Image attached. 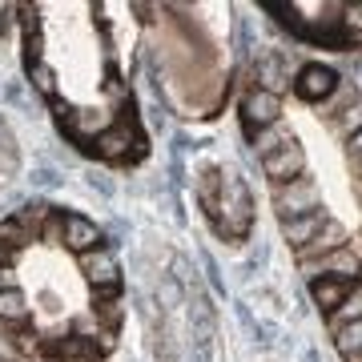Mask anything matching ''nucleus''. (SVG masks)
I'll use <instances>...</instances> for the list:
<instances>
[{
    "label": "nucleus",
    "mask_w": 362,
    "mask_h": 362,
    "mask_svg": "<svg viewBox=\"0 0 362 362\" xmlns=\"http://www.w3.org/2000/svg\"><path fill=\"white\" fill-rule=\"evenodd\" d=\"M233 109L338 362H362V89L310 52L262 45Z\"/></svg>",
    "instance_id": "nucleus-1"
},
{
    "label": "nucleus",
    "mask_w": 362,
    "mask_h": 362,
    "mask_svg": "<svg viewBox=\"0 0 362 362\" xmlns=\"http://www.w3.org/2000/svg\"><path fill=\"white\" fill-rule=\"evenodd\" d=\"M125 266L77 206L25 202L0 218V346L21 362H109L125 334Z\"/></svg>",
    "instance_id": "nucleus-2"
},
{
    "label": "nucleus",
    "mask_w": 362,
    "mask_h": 362,
    "mask_svg": "<svg viewBox=\"0 0 362 362\" xmlns=\"http://www.w3.org/2000/svg\"><path fill=\"white\" fill-rule=\"evenodd\" d=\"M21 69L69 149L105 169H137L153 137L133 89V4H16Z\"/></svg>",
    "instance_id": "nucleus-3"
},
{
    "label": "nucleus",
    "mask_w": 362,
    "mask_h": 362,
    "mask_svg": "<svg viewBox=\"0 0 362 362\" xmlns=\"http://www.w3.org/2000/svg\"><path fill=\"white\" fill-rule=\"evenodd\" d=\"M157 97L177 121L209 125L238 89L230 4H133Z\"/></svg>",
    "instance_id": "nucleus-4"
},
{
    "label": "nucleus",
    "mask_w": 362,
    "mask_h": 362,
    "mask_svg": "<svg viewBox=\"0 0 362 362\" xmlns=\"http://www.w3.org/2000/svg\"><path fill=\"white\" fill-rule=\"evenodd\" d=\"M145 342L153 362H221V326L194 258L157 242L137 274Z\"/></svg>",
    "instance_id": "nucleus-5"
},
{
    "label": "nucleus",
    "mask_w": 362,
    "mask_h": 362,
    "mask_svg": "<svg viewBox=\"0 0 362 362\" xmlns=\"http://www.w3.org/2000/svg\"><path fill=\"white\" fill-rule=\"evenodd\" d=\"M194 202L202 221L209 226V233L218 238L221 246L242 250L254 238L258 226V197L254 185L242 173L238 161L230 157H206L194 169Z\"/></svg>",
    "instance_id": "nucleus-6"
},
{
    "label": "nucleus",
    "mask_w": 362,
    "mask_h": 362,
    "mask_svg": "<svg viewBox=\"0 0 362 362\" xmlns=\"http://www.w3.org/2000/svg\"><path fill=\"white\" fill-rule=\"evenodd\" d=\"M262 13L286 37L314 52H358L362 49V0H262Z\"/></svg>",
    "instance_id": "nucleus-7"
},
{
    "label": "nucleus",
    "mask_w": 362,
    "mask_h": 362,
    "mask_svg": "<svg viewBox=\"0 0 362 362\" xmlns=\"http://www.w3.org/2000/svg\"><path fill=\"white\" fill-rule=\"evenodd\" d=\"M21 173V141H16L13 125L0 117V189Z\"/></svg>",
    "instance_id": "nucleus-8"
},
{
    "label": "nucleus",
    "mask_w": 362,
    "mask_h": 362,
    "mask_svg": "<svg viewBox=\"0 0 362 362\" xmlns=\"http://www.w3.org/2000/svg\"><path fill=\"white\" fill-rule=\"evenodd\" d=\"M0 362H21V358H13V354H0Z\"/></svg>",
    "instance_id": "nucleus-9"
}]
</instances>
